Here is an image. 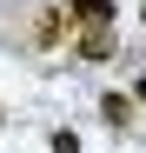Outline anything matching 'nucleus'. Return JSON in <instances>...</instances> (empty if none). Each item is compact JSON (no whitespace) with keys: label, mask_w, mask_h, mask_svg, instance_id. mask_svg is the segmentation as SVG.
Segmentation results:
<instances>
[{"label":"nucleus","mask_w":146,"mask_h":153,"mask_svg":"<svg viewBox=\"0 0 146 153\" xmlns=\"http://www.w3.org/2000/svg\"><path fill=\"white\" fill-rule=\"evenodd\" d=\"M60 40H73V13H66V7H40V13H33V47L53 53Z\"/></svg>","instance_id":"1"},{"label":"nucleus","mask_w":146,"mask_h":153,"mask_svg":"<svg viewBox=\"0 0 146 153\" xmlns=\"http://www.w3.org/2000/svg\"><path fill=\"white\" fill-rule=\"evenodd\" d=\"M113 27H80V33H73V53H80L86 67H100V60H113Z\"/></svg>","instance_id":"2"},{"label":"nucleus","mask_w":146,"mask_h":153,"mask_svg":"<svg viewBox=\"0 0 146 153\" xmlns=\"http://www.w3.org/2000/svg\"><path fill=\"white\" fill-rule=\"evenodd\" d=\"M73 27H113V0H73Z\"/></svg>","instance_id":"3"},{"label":"nucleus","mask_w":146,"mask_h":153,"mask_svg":"<svg viewBox=\"0 0 146 153\" xmlns=\"http://www.w3.org/2000/svg\"><path fill=\"white\" fill-rule=\"evenodd\" d=\"M100 120L106 126H126L133 120V93H100Z\"/></svg>","instance_id":"4"},{"label":"nucleus","mask_w":146,"mask_h":153,"mask_svg":"<svg viewBox=\"0 0 146 153\" xmlns=\"http://www.w3.org/2000/svg\"><path fill=\"white\" fill-rule=\"evenodd\" d=\"M46 146H53V153H80V133H73V126H60V133L46 140Z\"/></svg>","instance_id":"5"},{"label":"nucleus","mask_w":146,"mask_h":153,"mask_svg":"<svg viewBox=\"0 0 146 153\" xmlns=\"http://www.w3.org/2000/svg\"><path fill=\"white\" fill-rule=\"evenodd\" d=\"M133 100H139V107H146V73H139V80H133Z\"/></svg>","instance_id":"6"},{"label":"nucleus","mask_w":146,"mask_h":153,"mask_svg":"<svg viewBox=\"0 0 146 153\" xmlns=\"http://www.w3.org/2000/svg\"><path fill=\"white\" fill-rule=\"evenodd\" d=\"M139 20H146V7H139Z\"/></svg>","instance_id":"7"}]
</instances>
